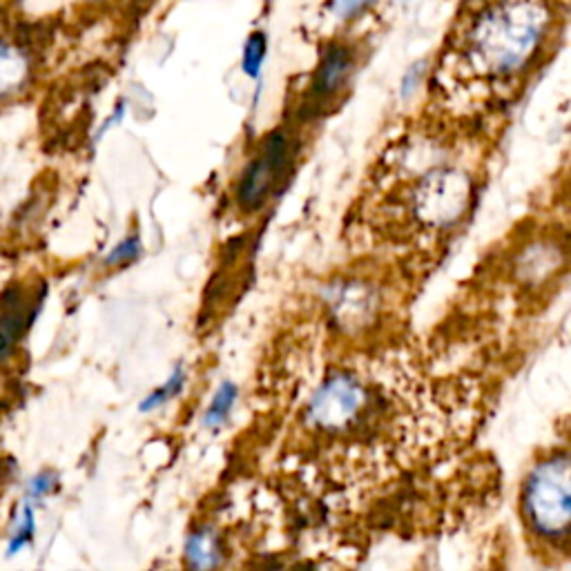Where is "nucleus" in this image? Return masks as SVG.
<instances>
[{
	"label": "nucleus",
	"mask_w": 571,
	"mask_h": 571,
	"mask_svg": "<svg viewBox=\"0 0 571 571\" xmlns=\"http://www.w3.org/2000/svg\"><path fill=\"white\" fill-rule=\"evenodd\" d=\"M551 25L549 0H489L465 27L460 52L476 77L510 81L532 66Z\"/></svg>",
	"instance_id": "nucleus-1"
},
{
	"label": "nucleus",
	"mask_w": 571,
	"mask_h": 571,
	"mask_svg": "<svg viewBox=\"0 0 571 571\" xmlns=\"http://www.w3.org/2000/svg\"><path fill=\"white\" fill-rule=\"evenodd\" d=\"M523 512L536 536H571V454H556L532 469L523 491Z\"/></svg>",
	"instance_id": "nucleus-2"
},
{
	"label": "nucleus",
	"mask_w": 571,
	"mask_h": 571,
	"mask_svg": "<svg viewBox=\"0 0 571 571\" xmlns=\"http://www.w3.org/2000/svg\"><path fill=\"white\" fill-rule=\"evenodd\" d=\"M368 407L370 393L362 379L357 375L338 373L315 389L306 407V422L320 433L340 435L357 429L366 420Z\"/></svg>",
	"instance_id": "nucleus-3"
},
{
	"label": "nucleus",
	"mask_w": 571,
	"mask_h": 571,
	"mask_svg": "<svg viewBox=\"0 0 571 571\" xmlns=\"http://www.w3.org/2000/svg\"><path fill=\"white\" fill-rule=\"evenodd\" d=\"M473 197L471 176L456 168H433L413 190L411 206L420 224L449 228L465 217Z\"/></svg>",
	"instance_id": "nucleus-4"
},
{
	"label": "nucleus",
	"mask_w": 571,
	"mask_h": 571,
	"mask_svg": "<svg viewBox=\"0 0 571 571\" xmlns=\"http://www.w3.org/2000/svg\"><path fill=\"white\" fill-rule=\"evenodd\" d=\"M295 161V139L288 130H273L260 146L239 179L237 202L245 213H255L277 193Z\"/></svg>",
	"instance_id": "nucleus-5"
},
{
	"label": "nucleus",
	"mask_w": 571,
	"mask_h": 571,
	"mask_svg": "<svg viewBox=\"0 0 571 571\" xmlns=\"http://www.w3.org/2000/svg\"><path fill=\"white\" fill-rule=\"evenodd\" d=\"M357 66V54L349 43H331L320 58L310 90L304 101V114L312 116L327 110L349 85Z\"/></svg>",
	"instance_id": "nucleus-6"
},
{
	"label": "nucleus",
	"mask_w": 571,
	"mask_h": 571,
	"mask_svg": "<svg viewBox=\"0 0 571 571\" xmlns=\"http://www.w3.org/2000/svg\"><path fill=\"white\" fill-rule=\"evenodd\" d=\"M38 312V301H30L19 288L5 290L0 297V364H3L19 338L27 331Z\"/></svg>",
	"instance_id": "nucleus-7"
},
{
	"label": "nucleus",
	"mask_w": 571,
	"mask_h": 571,
	"mask_svg": "<svg viewBox=\"0 0 571 571\" xmlns=\"http://www.w3.org/2000/svg\"><path fill=\"white\" fill-rule=\"evenodd\" d=\"M221 540L215 529H197L185 543V562L193 569H213L221 564Z\"/></svg>",
	"instance_id": "nucleus-8"
},
{
	"label": "nucleus",
	"mask_w": 571,
	"mask_h": 571,
	"mask_svg": "<svg viewBox=\"0 0 571 571\" xmlns=\"http://www.w3.org/2000/svg\"><path fill=\"white\" fill-rule=\"evenodd\" d=\"M30 66L21 49L0 43V96L16 92L27 79Z\"/></svg>",
	"instance_id": "nucleus-9"
},
{
	"label": "nucleus",
	"mask_w": 571,
	"mask_h": 571,
	"mask_svg": "<svg viewBox=\"0 0 571 571\" xmlns=\"http://www.w3.org/2000/svg\"><path fill=\"white\" fill-rule=\"evenodd\" d=\"M269 54V38L264 32H252L245 38L243 45V54H241V70L245 77L250 79H260L262 68H264V60Z\"/></svg>",
	"instance_id": "nucleus-10"
},
{
	"label": "nucleus",
	"mask_w": 571,
	"mask_h": 571,
	"mask_svg": "<svg viewBox=\"0 0 571 571\" xmlns=\"http://www.w3.org/2000/svg\"><path fill=\"white\" fill-rule=\"evenodd\" d=\"M34 534H36L34 510H32L30 500H25L19 516H16V521H14V529H12V536H10V543H8V553L14 556V553L23 551L32 543Z\"/></svg>",
	"instance_id": "nucleus-11"
},
{
	"label": "nucleus",
	"mask_w": 571,
	"mask_h": 571,
	"mask_svg": "<svg viewBox=\"0 0 571 571\" xmlns=\"http://www.w3.org/2000/svg\"><path fill=\"white\" fill-rule=\"evenodd\" d=\"M235 402H237V387H235L232 382H224V385L217 389V393H215V398H213V402H210V407H208V411H206L204 424H206L208 429L221 426V424L228 420V415H230Z\"/></svg>",
	"instance_id": "nucleus-12"
},
{
	"label": "nucleus",
	"mask_w": 571,
	"mask_h": 571,
	"mask_svg": "<svg viewBox=\"0 0 571 571\" xmlns=\"http://www.w3.org/2000/svg\"><path fill=\"white\" fill-rule=\"evenodd\" d=\"M183 385H185V373H183L181 366H176V368L172 370V375L165 379L163 387H159V389H155L152 393H148V398L139 404V411H141V413H150V411L163 407L165 402H170L172 398H176V396L181 393Z\"/></svg>",
	"instance_id": "nucleus-13"
},
{
	"label": "nucleus",
	"mask_w": 571,
	"mask_h": 571,
	"mask_svg": "<svg viewBox=\"0 0 571 571\" xmlns=\"http://www.w3.org/2000/svg\"><path fill=\"white\" fill-rule=\"evenodd\" d=\"M144 252V245H141V239L137 237V235H130V237H125L121 243H116L112 250H110V255L105 258V266H125V264H130V262H135V260H139V255Z\"/></svg>",
	"instance_id": "nucleus-14"
},
{
	"label": "nucleus",
	"mask_w": 571,
	"mask_h": 571,
	"mask_svg": "<svg viewBox=\"0 0 571 571\" xmlns=\"http://www.w3.org/2000/svg\"><path fill=\"white\" fill-rule=\"evenodd\" d=\"M377 0H329V12L340 21H355L375 8Z\"/></svg>",
	"instance_id": "nucleus-15"
},
{
	"label": "nucleus",
	"mask_w": 571,
	"mask_h": 571,
	"mask_svg": "<svg viewBox=\"0 0 571 571\" xmlns=\"http://www.w3.org/2000/svg\"><path fill=\"white\" fill-rule=\"evenodd\" d=\"M56 489V476L49 471H41L38 476H34L27 484V500H43L45 495H49Z\"/></svg>",
	"instance_id": "nucleus-16"
},
{
	"label": "nucleus",
	"mask_w": 571,
	"mask_h": 571,
	"mask_svg": "<svg viewBox=\"0 0 571 571\" xmlns=\"http://www.w3.org/2000/svg\"><path fill=\"white\" fill-rule=\"evenodd\" d=\"M424 72H426V62H424V60L413 62V66H411V68L404 72V77H402V85H400L402 96H411V94L420 88V83H422V79H424Z\"/></svg>",
	"instance_id": "nucleus-17"
}]
</instances>
